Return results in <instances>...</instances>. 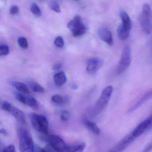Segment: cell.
Returning <instances> with one entry per match:
<instances>
[{
	"instance_id": "52a82bcc",
	"label": "cell",
	"mask_w": 152,
	"mask_h": 152,
	"mask_svg": "<svg viewBox=\"0 0 152 152\" xmlns=\"http://www.w3.org/2000/svg\"><path fill=\"white\" fill-rule=\"evenodd\" d=\"M1 108L4 110L9 113L19 122L22 124L26 122V118L22 111L7 101H4L2 102Z\"/></svg>"
},
{
	"instance_id": "d6986e66",
	"label": "cell",
	"mask_w": 152,
	"mask_h": 152,
	"mask_svg": "<svg viewBox=\"0 0 152 152\" xmlns=\"http://www.w3.org/2000/svg\"><path fill=\"white\" fill-rule=\"evenodd\" d=\"M29 84L31 89L34 92L38 93H43L44 92L43 87L37 82L32 81L29 82Z\"/></svg>"
},
{
	"instance_id": "277c9868",
	"label": "cell",
	"mask_w": 152,
	"mask_h": 152,
	"mask_svg": "<svg viewBox=\"0 0 152 152\" xmlns=\"http://www.w3.org/2000/svg\"><path fill=\"white\" fill-rule=\"evenodd\" d=\"M30 121L34 128L37 132L48 135L49 134V123L47 118L43 115L32 113L29 115Z\"/></svg>"
},
{
	"instance_id": "ba28073f",
	"label": "cell",
	"mask_w": 152,
	"mask_h": 152,
	"mask_svg": "<svg viewBox=\"0 0 152 152\" xmlns=\"http://www.w3.org/2000/svg\"><path fill=\"white\" fill-rule=\"evenodd\" d=\"M104 64L102 60L98 58H92L89 59L87 61L86 70L90 75L95 74Z\"/></svg>"
},
{
	"instance_id": "d590c367",
	"label": "cell",
	"mask_w": 152,
	"mask_h": 152,
	"mask_svg": "<svg viewBox=\"0 0 152 152\" xmlns=\"http://www.w3.org/2000/svg\"><path fill=\"white\" fill-rule=\"evenodd\" d=\"M75 1H78V0H75Z\"/></svg>"
},
{
	"instance_id": "8fae6325",
	"label": "cell",
	"mask_w": 152,
	"mask_h": 152,
	"mask_svg": "<svg viewBox=\"0 0 152 152\" xmlns=\"http://www.w3.org/2000/svg\"><path fill=\"white\" fill-rule=\"evenodd\" d=\"M98 35L100 39L109 46L113 44V37L111 31L107 28H102L98 31Z\"/></svg>"
},
{
	"instance_id": "2e32d148",
	"label": "cell",
	"mask_w": 152,
	"mask_h": 152,
	"mask_svg": "<svg viewBox=\"0 0 152 152\" xmlns=\"http://www.w3.org/2000/svg\"><path fill=\"white\" fill-rule=\"evenodd\" d=\"M120 16L122 20L121 25L126 28L131 30L132 28V22L127 13L124 11H121L120 12Z\"/></svg>"
},
{
	"instance_id": "4dcf8cb0",
	"label": "cell",
	"mask_w": 152,
	"mask_h": 152,
	"mask_svg": "<svg viewBox=\"0 0 152 152\" xmlns=\"http://www.w3.org/2000/svg\"><path fill=\"white\" fill-rule=\"evenodd\" d=\"M1 152H16V150L14 145H11L4 148Z\"/></svg>"
},
{
	"instance_id": "44dd1931",
	"label": "cell",
	"mask_w": 152,
	"mask_h": 152,
	"mask_svg": "<svg viewBox=\"0 0 152 152\" xmlns=\"http://www.w3.org/2000/svg\"><path fill=\"white\" fill-rule=\"evenodd\" d=\"M14 96L15 98L18 100V102H20L21 103L27 105V102L28 96H26L24 95L18 93V92H14Z\"/></svg>"
},
{
	"instance_id": "4fadbf2b",
	"label": "cell",
	"mask_w": 152,
	"mask_h": 152,
	"mask_svg": "<svg viewBox=\"0 0 152 152\" xmlns=\"http://www.w3.org/2000/svg\"><path fill=\"white\" fill-rule=\"evenodd\" d=\"M86 127L93 134L95 135H99L101 134V130L94 122L88 120H84L83 121Z\"/></svg>"
},
{
	"instance_id": "d4e9b609",
	"label": "cell",
	"mask_w": 152,
	"mask_h": 152,
	"mask_svg": "<svg viewBox=\"0 0 152 152\" xmlns=\"http://www.w3.org/2000/svg\"><path fill=\"white\" fill-rule=\"evenodd\" d=\"M18 43L19 46L22 49H27L28 48V42L26 39L24 37H19L18 40Z\"/></svg>"
},
{
	"instance_id": "1f68e13d",
	"label": "cell",
	"mask_w": 152,
	"mask_h": 152,
	"mask_svg": "<svg viewBox=\"0 0 152 152\" xmlns=\"http://www.w3.org/2000/svg\"><path fill=\"white\" fill-rule=\"evenodd\" d=\"M62 66V62H59L54 65L53 66V69L54 70H59L60 69Z\"/></svg>"
},
{
	"instance_id": "5bb4252c",
	"label": "cell",
	"mask_w": 152,
	"mask_h": 152,
	"mask_svg": "<svg viewBox=\"0 0 152 152\" xmlns=\"http://www.w3.org/2000/svg\"><path fill=\"white\" fill-rule=\"evenodd\" d=\"M84 24L82 22L81 17L78 15L75 16L72 20H70L68 25L67 27L71 31L75 30L83 26Z\"/></svg>"
},
{
	"instance_id": "8992f818",
	"label": "cell",
	"mask_w": 152,
	"mask_h": 152,
	"mask_svg": "<svg viewBox=\"0 0 152 152\" xmlns=\"http://www.w3.org/2000/svg\"><path fill=\"white\" fill-rule=\"evenodd\" d=\"M132 60L131 49L128 45L123 48L120 60L117 69V73L120 75L124 73L130 66Z\"/></svg>"
},
{
	"instance_id": "f1b7e54d",
	"label": "cell",
	"mask_w": 152,
	"mask_h": 152,
	"mask_svg": "<svg viewBox=\"0 0 152 152\" xmlns=\"http://www.w3.org/2000/svg\"><path fill=\"white\" fill-rule=\"evenodd\" d=\"M70 115L67 111H63L60 114V118L63 121H67L69 119Z\"/></svg>"
},
{
	"instance_id": "ac0fdd59",
	"label": "cell",
	"mask_w": 152,
	"mask_h": 152,
	"mask_svg": "<svg viewBox=\"0 0 152 152\" xmlns=\"http://www.w3.org/2000/svg\"><path fill=\"white\" fill-rule=\"evenodd\" d=\"M54 80L56 86H61L67 81V76L63 72H60L54 75Z\"/></svg>"
},
{
	"instance_id": "603a6c76",
	"label": "cell",
	"mask_w": 152,
	"mask_h": 152,
	"mask_svg": "<svg viewBox=\"0 0 152 152\" xmlns=\"http://www.w3.org/2000/svg\"><path fill=\"white\" fill-rule=\"evenodd\" d=\"M30 10L32 13L36 17H40L42 15L41 10L36 4L33 3L31 4Z\"/></svg>"
},
{
	"instance_id": "4316f807",
	"label": "cell",
	"mask_w": 152,
	"mask_h": 152,
	"mask_svg": "<svg viewBox=\"0 0 152 152\" xmlns=\"http://www.w3.org/2000/svg\"><path fill=\"white\" fill-rule=\"evenodd\" d=\"M51 7L53 10L57 13L60 12L59 5L55 0H52L51 2Z\"/></svg>"
},
{
	"instance_id": "7402d4cb",
	"label": "cell",
	"mask_w": 152,
	"mask_h": 152,
	"mask_svg": "<svg viewBox=\"0 0 152 152\" xmlns=\"http://www.w3.org/2000/svg\"><path fill=\"white\" fill-rule=\"evenodd\" d=\"M27 105L35 109H38L39 104L36 99L32 96H28Z\"/></svg>"
},
{
	"instance_id": "484cf974",
	"label": "cell",
	"mask_w": 152,
	"mask_h": 152,
	"mask_svg": "<svg viewBox=\"0 0 152 152\" xmlns=\"http://www.w3.org/2000/svg\"><path fill=\"white\" fill-rule=\"evenodd\" d=\"M9 53V47L6 45H2L0 46V55L6 56Z\"/></svg>"
},
{
	"instance_id": "8d00e7d4",
	"label": "cell",
	"mask_w": 152,
	"mask_h": 152,
	"mask_svg": "<svg viewBox=\"0 0 152 152\" xmlns=\"http://www.w3.org/2000/svg\"><path fill=\"white\" fill-rule=\"evenodd\" d=\"M109 152H110V151H109Z\"/></svg>"
},
{
	"instance_id": "7c38bea8",
	"label": "cell",
	"mask_w": 152,
	"mask_h": 152,
	"mask_svg": "<svg viewBox=\"0 0 152 152\" xmlns=\"http://www.w3.org/2000/svg\"><path fill=\"white\" fill-rule=\"evenodd\" d=\"M151 98H152V89L144 94V95L129 109V112L134 111Z\"/></svg>"
},
{
	"instance_id": "9c48e42d",
	"label": "cell",
	"mask_w": 152,
	"mask_h": 152,
	"mask_svg": "<svg viewBox=\"0 0 152 152\" xmlns=\"http://www.w3.org/2000/svg\"><path fill=\"white\" fill-rule=\"evenodd\" d=\"M151 127V123L149 118L146 119L141 122L131 133L135 139L139 137L144 134L149 128Z\"/></svg>"
},
{
	"instance_id": "9a60e30c",
	"label": "cell",
	"mask_w": 152,
	"mask_h": 152,
	"mask_svg": "<svg viewBox=\"0 0 152 152\" xmlns=\"http://www.w3.org/2000/svg\"><path fill=\"white\" fill-rule=\"evenodd\" d=\"M130 30L124 27L121 24L117 28V33L119 38L121 41H126L129 37Z\"/></svg>"
},
{
	"instance_id": "5b68a950",
	"label": "cell",
	"mask_w": 152,
	"mask_h": 152,
	"mask_svg": "<svg viewBox=\"0 0 152 152\" xmlns=\"http://www.w3.org/2000/svg\"><path fill=\"white\" fill-rule=\"evenodd\" d=\"M141 26L145 33L151 34L152 31V11L150 5L145 4L140 18Z\"/></svg>"
},
{
	"instance_id": "6da1fadb",
	"label": "cell",
	"mask_w": 152,
	"mask_h": 152,
	"mask_svg": "<svg viewBox=\"0 0 152 152\" xmlns=\"http://www.w3.org/2000/svg\"><path fill=\"white\" fill-rule=\"evenodd\" d=\"M48 141L56 152H83L86 147L84 143L67 145L61 137L55 135L49 136Z\"/></svg>"
},
{
	"instance_id": "ffe728a7",
	"label": "cell",
	"mask_w": 152,
	"mask_h": 152,
	"mask_svg": "<svg viewBox=\"0 0 152 152\" xmlns=\"http://www.w3.org/2000/svg\"><path fill=\"white\" fill-rule=\"evenodd\" d=\"M86 28L84 25L79 28L72 30L71 32H72L73 36L75 37H78L83 35L86 33Z\"/></svg>"
},
{
	"instance_id": "7a4b0ae2",
	"label": "cell",
	"mask_w": 152,
	"mask_h": 152,
	"mask_svg": "<svg viewBox=\"0 0 152 152\" xmlns=\"http://www.w3.org/2000/svg\"><path fill=\"white\" fill-rule=\"evenodd\" d=\"M19 145L20 152H34L35 145L32 136L27 129L19 128L18 130Z\"/></svg>"
},
{
	"instance_id": "83f0119b",
	"label": "cell",
	"mask_w": 152,
	"mask_h": 152,
	"mask_svg": "<svg viewBox=\"0 0 152 152\" xmlns=\"http://www.w3.org/2000/svg\"><path fill=\"white\" fill-rule=\"evenodd\" d=\"M54 44L59 48H62L64 46V43L63 38L60 36L58 37L54 40Z\"/></svg>"
},
{
	"instance_id": "30bf717a",
	"label": "cell",
	"mask_w": 152,
	"mask_h": 152,
	"mask_svg": "<svg viewBox=\"0 0 152 152\" xmlns=\"http://www.w3.org/2000/svg\"><path fill=\"white\" fill-rule=\"evenodd\" d=\"M135 140L132 134L126 136V137L123 138L113 149L110 151L111 152H122L126 148L129 146L134 140Z\"/></svg>"
},
{
	"instance_id": "d6a6232c",
	"label": "cell",
	"mask_w": 152,
	"mask_h": 152,
	"mask_svg": "<svg viewBox=\"0 0 152 152\" xmlns=\"http://www.w3.org/2000/svg\"><path fill=\"white\" fill-rule=\"evenodd\" d=\"M34 152H48L45 149L43 148H40V147H35V151Z\"/></svg>"
},
{
	"instance_id": "e575fe53",
	"label": "cell",
	"mask_w": 152,
	"mask_h": 152,
	"mask_svg": "<svg viewBox=\"0 0 152 152\" xmlns=\"http://www.w3.org/2000/svg\"><path fill=\"white\" fill-rule=\"evenodd\" d=\"M148 118H149V119L150 120V121H151V126H152V114H151V116Z\"/></svg>"
},
{
	"instance_id": "836d02e7",
	"label": "cell",
	"mask_w": 152,
	"mask_h": 152,
	"mask_svg": "<svg viewBox=\"0 0 152 152\" xmlns=\"http://www.w3.org/2000/svg\"><path fill=\"white\" fill-rule=\"evenodd\" d=\"M71 88H72L73 89H76L78 88L76 84H74V85H72V86H71Z\"/></svg>"
},
{
	"instance_id": "f546056e",
	"label": "cell",
	"mask_w": 152,
	"mask_h": 152,
	"mask_svg": "<svg viewBox=\"0 0 152 152\" xmlns=\"http://www.w3.org/2000/svg\"><path fill=\"white\" fill-rule=\"evenodd\" d=\"M19 10L18 7L17 5H13L11 7L10 9V13L11 15H15L18 13Z\"/></svg>"
},
{
	"instance_id": "e0dca14e",
	"label": "cell",
	"mask_w": 152,
	"mask_h": 152,
	"mask_svg": "<svg viewBox=\"0 0 152 152\" xmlns=\"http://www.w3.org/2000/svg\"><path fill=\"white\" fill-rule=\"evenodd\" d=\"M11 85L15 88L17 90L24 94H30V91L26 85L21 82L16 81H11Z\"/></svg>"
},
{
	"instance_id": "3957f363",
	"label": "cell",
	"mask_w": 152,
	"mask_h": 152,
	"mask_svg": "<svg viewBox=\"0 0 152 152\" xmlns=\"http://www.w3.org/2000/svg\"><path fill=\"white\" fill-rule=\"evenodd\" d=\"M113 92V87L108 86L104 88L99 100L93 108L92 116H95L101 113L104 110L109 102L111 96Z\"/></svg>"
},
{
	"instance_id": "cb8c5ba5",
	"label": "cell",
	"mask_w": 152,
	"mask_h": 152,
	"mask_svg": "<svg viewBox=\"0 0 152 152\" xmlns=\"http://www.w3.org/2000/svg\"><path fill=\"white\" fill-rule=\"evenodd\" d=\"M51 100L54 103L57 104H62L64 103L63 97L59 95H54L51 97Z\"/></svg>"
}]
</instances>
